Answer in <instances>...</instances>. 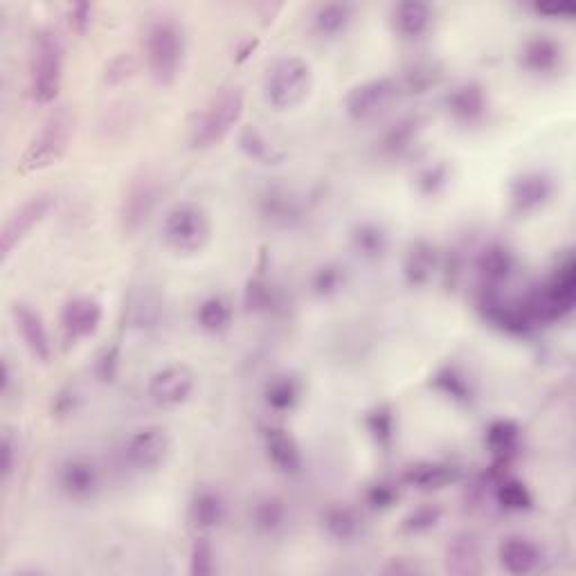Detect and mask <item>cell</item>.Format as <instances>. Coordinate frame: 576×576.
Returning a JSON list of instances; mask_svg holds the SVG:
<instances>
[{
  "instance_id": "6da1fadb",
  "label": "cell",
  "mask_w": 576,
  "mask_h": 576,
  "mask_svg": "<svg viewBox=\"0 0 576 576\" xmlns=\"http://www.w3.org/2000/svg\"><path fill=\"white\" fill-rule=\"evenodd\" d=\"M63 66H66V45L61 34L50 25L34 32L27 59V81L36 106H50L57 102L63 84Z\"/></svg>"
},
{
  "instance_id": "7a4b0ae2",
  "label": "cell",
  "mask_w": 576,
  "mask_h": 576,
  "mask_svg": "<svg viewBox=\"0 0 576 576\" xmlns=\"http://www.w3.org/2000/svg\"><path fill=\"white\" fill-rule=\"evenodd\" d=\"M144 59L158 86L174 84L185 59V30L174 16H156L144 32Z\"/></svg>"
},
{
  "instance_id": "3957f363",
  "label": "cell",
  "mask_w": 576,
  "mask_h": 576,
  "mask_svg": "<svg viewBox=\"0 0 576 576\" xmlns=\"http://www.w3.org/2000/svg\"><path fill=\"white\" fill-rule=\"evenodd\" d=\"M576 302V266L572 255H567L554 268L543 286L529 293L522 304L534 324H549L563 320L572 313Z\"/></svg>"
},
{
  "instance_id": "277c9868",
  "label": "cell",
  "mask_w": 576,
  "mask_h": 576,
  "mask_svg": "<svg viewBox=\"0 0 576 576\" xmlns=\"http://www.w3.org/2000/svg\"><path fill=\"white\" fill-rule=\"evenodd\" d=\"M243 106H246V95L241 88H228L214 95L210 102L205 104L201 113L189 129V144L192 149L205 151L221 144L228 138L230 131L239 124L243 115Z\"/></svg>"
},
{
  "instance_id": "5b68a950",
  "label": "cell",
  "mask_w": 576,
  "mask_h": 576,
  "mask_svg": "<svg viewBox=\"0 0 576 576\" xmlns=\"http://www.w3.org/2000/svg\"><path fill=\"white\" fill-rule=\"evenodd\" d=\"M75 133V117L66 106L54 108L48 120L41 124L39 133L27 144L25 153L18 160V171L21 174H32V171H43L63 158L68 151V144Z\"/></svg>"
},
{
  "instance_id": "8992f818",
  "label": "cell",
  "mask_w": 576,
  "mask_h": 576,
  "mask_svg": "<svg viewBox=\"0 0 576 576\" xmlns=\"http://www.w3.org/2000/svg\"><path fill=\"white\" fill-rule=\"evenodd\" d=\"M313 88V68L311 63L297 57V54H288L275 61L268 68V75L264 79V95L266 102L275 108V111H288V108L300 106L306 97H309Z\"/></svg>"
},
{
  "instance_id": "52a82bcc",
  "label": "cell",
  "mask_w": 576,
  "mask_h": 576,
  "mask_svg": "<svg viewBox=\"0 0 576 576\" xmlns=\"http://www.w3.org/2000/svg\"><path fill=\"white\" fill-rule=\"evenodd\" d=\"M160 234L169 250L178 252V255H194L210 241V214L196 203H178L162 216Z\"/></svg>"
},
{
  "instance_id": "ba28073f",
  "label": "cell",
  "mask_w": 576,
  "mask_h": 576,
  "mask_svg": "<svg viewBox=\"0 0 576 576\" xmlns=\"http://www.w3.org/2000/svg\"><path fill=\"white\" fill-rule=\"evenodd\" d=\"M399 93V79L390 75L360 81L354 88H349L345 97V111L354 122L376 120L378 115L385 113L394 104Z\"/></svg>"
},
{
  "instance_id": "9c48e42d",
  "label": "cell",
  "mask_w": 576,
  "mask_h": 576,
  "mask_svg": "<svg viewBox=\"0 0 576 576\" xmlns=\"http://www.w3.org/2000/svg\"><path fill=\"white\" fill-rule=\"evenodd\" d=\"M52 207L54 196L41 192L30 196L7 214L3 230H0V257H3V261L12 257V252L30 237V232L52 212Z\"/></svg>"
},
{
  "instance_id": "30bf717a",
  "label": "cell",
  "mask_w": 576,
  "mask_h": 576,
  "mask_svg": "<svg viewBox=\"0 0 576 576\" xmlns=\"http://www.w3.org/2000/svg\"><path fill=\"white\" fill-rule=\"evenodd\" d=\"M171 450L169 432L160 426H142L124 441V462L140 473L156 471L167 462Z\"/></svg>"
},
{
  "instance_id": "8fae6325",
  "label": "cell",
  "mask_w": 576,
  "mask_h": 576,
  "mask_svg": "<svg viewBox=\"0 0 576 576\" xmlns=\"http://www.w3.org/2000/svg\"><path fill=\"white\" fill-rule=\"evenodd\" d=\"M196 390V374L183 363H171L149 378L147 394L158 408H180Z\"/></svg>"
},
{
  "instance_id": "7c38bea8",
  "label": "cell",
  "mask_w": 576,
  "mask_h": 576,
  "mask_svg": "<svg viewBox=\"0 0 576 576\" xmlns=\"http://www.w3.org/2000/svg\"><path fill=\"white\" fill-rule=\"evenodd\" d=\"M102 320H104L102 302L90 295L70 297L61 309V329L63 336L70 342L93 338Z\"/></svg>"
},
{
  "instance_id": "4fadbf2b",
  "label": "cell",
  "mask_w": 576,
  "mask_h": 576,
  "mask_svg": "<svg viewBox=\"0 0 576 576\" xmlns=\"http://www.w3.org/2000/svg\"><path fill=\"white\" fill-rule=\"evenodd\" d=\"M57 480L63 495L75 502L93 500L99 491V484H102L97 464L84 455L63 459Z\"/></svg>"
},
{
  "instance_id": "5bb4252c",
  "label": "cell",
  "mask_w": 576,
  "mask_h": 576,
  "mask_svg": "<svg viewBox=\"0 0 576 576\" xmlns=\"http://www.w3.org/2000/svg\"><path fill=\"white\" fill-rule=\"evenodd\" d=\"M554 194V180L545 171H525L511 180L509 198L513 212L531 214L549 203Z\"/></svg>"
},
{
  "instance_id": "9a60e30c",
  "label": "cell",
  "mask_w": 576,
  "mask_h": 576,
  "mask_svg": "<svg viewBox=\"0 0 576 576\" xmlns=\"http://www.w3.org/2000/svg\"><path fill=\"white\" fill-rule=\"evenodd\" d=\"M158 203V183L149 176H144L129 187V192L122 198L120 221L126 232H138L149 216L156 210Z\"/></svg>"
},
{
  "instance_id": "2e32d148",
  "label": "cell",
  "mask_w": 576,
  "mask_h": 576,
  "mask_svg": "<svg viewBox=\"0 0 576 576\" xmlns=\"http://www.w3.org/2000/svg\"><path fill=\"white\" fill-rule=\"evenodd\" d=\"M489 108V97L486 90L477 81H464V84L455 86L446 97V111L457 124L473 126L480 124Z\"/></svg>"
},
{
  "instance_id": "e0dca14e",
  "label": "cell",
  "mask_w": 576,
  "mask_h": 576,
  "mask_svg": "<svg viewBox=\"0 0 576 576\" xmlns=\"http://www.w3.org/2000/svg\"><path fill=\"white\" fill-rule=\"evenodd\" d=\"M563 59V45L549 34H534L520 50L522 68L534 72V75H552V72L561 70Z\"/></svg>"
},
{
  "instance_id": "ac0fdd59",
  "label": "cell",
  "mask_w": 576,
  "mask_h": 576,
  "mask_svg": "<svg viewBox=\"0 0 576 576\" xmlns=\"http://www.w3.org/2000/svg\"><path fill=\"white\" fill-rule=\"evenodd\" d=\"M498 558L504 572L513 576H527L543 563V552L527 536H507L498 547Z\"/></svg>"
},
{
  "instance_id": "d6986e66",
  "label": "cell",
  "mask_w": 576,
  "mask_h": 576,
  "mask_svg": "<svg viewBox=\"0 0 576 576\" xmlns=\"http://www.w3.org/2000/svg\"><path fill=\"white\" fill-rule=\"evenodd\" d=\"M12 315L16 331L21 333V340L25 342L27 351H30L36 360H41V363H48L52 358V342L41 315L27 304H14Z\"/></svg>"
},
{
  "instance_id": "ffe728a7",
  "label": "cell",
  "mask_w": 576,
  "mask_h": 576,
  "mask_svg": "<svg viewBox=\"0 0 576 576\" xmlns=\"http://www.w3.org/2000/svg\"><path fill=\"white\" fill-rule=\"evenodd\" d=\"M477 273H480L484 288H500L504 282H509V277L516 270V255L509 246H504L500 241L486 243L477 255Z\"/></svg>"
},
{
  "instance_id": "44dd1931",
  "label": "cell",
  "mask_w": 576,
  "mask_h": 576,
  "mask_svg": "<svg viewBox=\"0 0 576 576\" xmlns=\"http://www.w3.org/2000/svg\"><path fill=\"white\" fill-rule=\"evenodd\" d=\"M441 266V257L435 243L426 239L412 241L403 257V277L410 286H426Z\"/></svg>"
},
{
  "instance_id": "7402d4cb",
  "label": "cell",
  "mask_w": 576,
  "mask_h": 576,
  "mask_svg": "<svg viewBox=\"0 0 576 576\" xmlns=\"http://www.w3.org/2000/svg\"><path fill=\"white\" fill-rule=\"evenodd\" d=\"M264 448L266 457L273 462L277 471L286 475L300 473L302 468V450L295 437L282 426H270L264 432Z\"/></svg>"
},
{
  "instance_id": "603a6c76",
  "label": "cell",
  "mask_w": 576,
  "mask_h": 576,
  "mask_svg": "<svg viewBox=\"0 0 576 576\" xmlns=\"http://www.w3.org/2000/svg\"><path fill=\"white\" fill-rule=\"evenodd\" d=\"M225 511H228V507H225V500L219 491L198 489L189 500L187 516L196 534H210L216 527H221Z\"/></svg>"
},
{
  "instance_id": "cb8c5ba5",
  "label": "cell",
  "mask_w": 576,
  "mask_h": 576,
  "mask_svg": "<svg viewBox=\"0 0 576 576\" xmlns=\"http://www.w3.org/2000/svg\"><path fill=\"white\" fill-rule=\"evenodd\" d=\"M392 23L403 39H421L432 25V7L423 0H403L392 7Z\"/></svg>"
},
{
  "instance_id": "d4e9b609",
  "label": "cell",
  "mask_w": 576,
  "mask_h": 576,
  "mask_svg": "<svg viewBox=\"0 0 576 576\" xmlns=\"http://www.w3.org/2000/svg\"><path fill=\"white\" fill-rule=\"evenodd\" d=\"M457 468L444 462H419L405 468L403 482L419 491H437L444 489L450 482H455Z\"/></svg>"
},
{
  "instance_id": "484cf974",
  "label": "cell",
  "mask_w": 576,
  "mask_h": 576,
  "mask_svg": "<svg viewBox=\"0 0 576 576\" xmlns=\"http://www.w3.org/2000/svg\"><path fill=\"white\" fill-rule=\"evenodd\" d=\"M322 527L331 538L340 540V543H349L363 531V518L349 504H331L322 513Z\"/></svg>"
},
{
  "instance_id": "4316f807",
  "label": "cell",
  "mask_w": 576,
  "mask_h": 576,
  "mask_svg": "<svg viewBox=\"0 0 576 576\" xmlns=\"http://www.w3.org/2000/svg\"><path fill=\"white\" fill-rule=\"evenodd\" d=\"M351 246H354L358 257L378 261L385 257L387 248H390V234H387L381 223L363 221L351 232Z\"/></svg>"
},
{
  "instance_id": "83f0119b",
  "label": "cell",
  "mask_w": 576,
  "mask_h": 576,
  "mask_svg": "<svg viewBox=\"0 0 576 576\" xmlns=\"http://www.w3.org/2000/svg\"><path fill=\"white\" fill-rule=\"evenodd\" d=\"M446 570L450 574H480L482 572V558H480V547H477V540L468 534L457 536L453 543L448 545L446 554Z\"/></svg>"
},
{
  "instance_id": "f1b7e54d",
  "label": "cell",
  "mask_w": 576,
  "mask_h": 576,
  "mask_svg": "<svg viewBox=\"0 0 576 576\" xmlns=\"http://www.w3.org/2000/svg\"><path fill=\"white\" fill-rule=\"evenodd\" d=\"M250 522L259 534L275 536L286 527V504L275 495H261L252 502Z\"/></svg>"
},
{
  "instance_id": "f546056e",
  "label": "cell",
  "mask_w": 576,
  "mask_h": 576,
  "mask_svg": "<svg viewBox=\"0 0 576 576\" xmlns=\"http://www.w3.org/2000/svg\"><path fill=\"white\" fill-rule=\"evenodd\" d=\"M351 18H354V5L349 3H324L318 5L313 12V30L320 36H336L345 32Z\"/></svg>"
},
{
  "instance_id": "4dcf8cb0",
  "label": "cell",
  "mask_w": 576,
  "mask_h": 576,
  "mask_svg": "<svg viewBox=\"0 0 576 576\" xmlns=\"http://www.w3.org/2000/svg\"><path fill=\"white\" fill-rule=\"evenodd\" d=\"M196 324L207 333H223L232 324V304L223 295H210L198 304Z\"/></svg>"
},
{
  "instance_id": "1f68e13d",
  "label": "cell",
  "mask_w": 576,
  "mask_h": 576,
  "mask_svg": "<svg viewBox=\"0 0 576 576\" xmlns=\"http://www.w3.org/2000/svg\"><path fill=\"white\" fill-rule=\"evenodd\" d=\"M302 396V385L291 374H279L270 378L264 392V399L270 410L275 412H291Z\"/></svg>"
},
{
  "instance_id": "d6a6232c",
  "label": "cell",
  "mask_w": 576,
  "mask_h": 576,
  "mask_svg": "<svg viewBox=\"0 0 576 576\" xmlns=\"http://www.w3.org/2000/svg\"><path fill=\"white\" fill-rule=\"evenodd\" d=\"M419 131H421L419 117H401V120H396L390 129L383 133L381 151L385 156H401V153L408 151L412 144L417 142Z\"/></svg>"
},
{
  "instance_id": "836d02e7",
  "label": "cell",
  "mask_w": 576,
  "mask_h": 576,
  "mask_svg": "<svg viewBox=\"0 0 576 576\" xmlns=\"http://www.w3.org/2000/svg\"><path fill=\"white\" fill-rule=\"evenodd\" d=\"M486 446L504 464L509 457L516 455L520 446V428L513 421H493L486 430Z\"/></svg>"
},
{
  "instance_id": "e575fe53",
  "label": "cell",
  "mask_w": 576,
  "mask_h": 576,
  "mask_svg": "<svg viewBox=\"0 0 576 576\" xmlns=\"http://www.w3.org/2000/svg\"><path fill=\"white\" fill-rule=\"evenodd\" d=\"M239 147L248 158L264 162V165H277V162L284 160V151H279L273 142H268L266 135L255 126H246L241 131Z\"/></svg>"
},
{
  "instance_id": "d590c367",
  "label": "cell",
  "mask_w": 576,
  "mask_h": 576,
  "mask_svg": "<svg viewBox=\"0 0 576 576\" xmlns=\"http://www.w3.org/2000/svg\"><path fill=\"white\" fill-rule=\"evenodd\" d=\"M495 498H498V502L507 511H527L531 509V504H534V498H531L527 484L507 475H504L498 486H495Z\"/></svg>"
},
{
  "instance_id": "8d00e7d4",
  "label": "cell",
  "mask_w": 576,
  "mask_h": 576,
  "mask_svg": "<svg viewBox=\"0 0 576 576\" xmlns=\"http://www.w3.org/2000/svg\"><path fill=\"white\" fill-rule=\"evenodd\" d=\"M216 572V552L207 534H196L189 552V574L212 576Z\"/></svg>"
},
{
  "instance_id": "74e56055",
  "label": "cell",
  "mask_w": 576,
  "mask_h": 576,
  "mask_svg": "<svg viewBox=\"0 0 576 576\" xmlns=\"http://www.w3.org/2000/svg\"><path fill=\"white\" fill-rule=\"evenodd\" d=\"M437 79H439V72L435 66H432V63H414V66L405 72L403 79H399V86L401 90L403 88L408 90V93H423V90L435 86Z\"/></svg>"
},
{
  "instance_id": "f35d334b",
  "label": "cell",
  "mask_w": 576,
  "mask_h": 576,
  "mask_svg": "<svg viewBox=\"0 0 576 576\" xmlns=\"http://www.w3.org/2000/svg\"><path fill=\"white\" fill-rule=\"evenodd\" d=\"M439 520H441V509L435 507V504H423V507H417L403 518L401 527L405 534H426V531L435 529L439 525Z\"/></svg>"
},
{
  "instance_id": "ab89813d",
  "label": "cell",
  "mask_w": 576,
  "mask_h": 576,
  "mask_svg": "<svg viewBox=\"0 0 576 576\" xmlns=\"http://www.w3.org/2000/svg\"><path fill=\"white\" fill-rule=\"evenodd\" d=\"M417 185L421 189V194H426V196L439 194L441 189L448 185V167L441 165V162L423 167L417 176Z\"/></svg>"
},
{
  "instance_id": "60d3db41",
  "label": "cell",
  "mask_w": 576,
  "mask_h": 576,
  "mask_svg": "<svg viewBox=\"0 0 576 576\" xmlns=\"http://www.w3.org/2000/svg\"><path fill=\"white\" fill-rule=\"evenodd\" d=\"M342 284H345V273H342L340 266L327 264L318 268V273L313 275V291L324 297L338 293Z\"/></svg>"
},
{
  "instance_id": "b9f144b4",
  "label": "cell",
  "mask_w": 576,
  "mask_h": 576,
  "mask_svg": "<svg viewBox=\"0 0 576 576\" xmlns=\"http://www.w3.org/2000/svg\"><path fill=\"white\" fill-rule=\"evenodd\" d=\"M437 385L439 390H444L450 399H457V401H466L471 399V387H468V381L462 376L457 374L455 369H444V372L437 374Z\"/></svg>"
},
{
  "instance_id": "7bdbcfd3",
  "label": "cell",
  "mask_w": 576,
  "mask_h": 576,
  "mask_svg": "<svg viewBox=\"0 0 576 576\" xmlns=\"http://www.w3.org/2000/svg\"><path fill=\"white\" fill-rule=\"evenodd\" d=\"M367 428L376 437V441H381V444H390V439L394 435L392 410L390 408H376L367 417Z\"/></svg>"
},
{
  "instance_id": "ee69618b",
  "label": "cell",
  "mask_w": 576,
  "mask_h": 576,
  "mask_svg": "<svg viewBox=\"0 0 576 576\" xmlns=\"http://www.w3.org/2000/svg\"><path fill=\"white\" fill-rule=\"evenodd\" d=\"M133 59L131 54H120V57H115L111 63H108L106 68V84H122V81L129 79L133 75Z\"/></svg>"
},
{
  "instance_id": "f6af8a7d",
  "label": "cell",
  "mask_w": 576,
  "mask_h": 576,
  "mask_svg": "<svg viewBox=\"0 0 576 576\" xmlns=\"http://www.w3.org/2000/svg\"><path fill=\"white\" fill-rule=\"evenodd\" d=\"M3 480L9 482V477L18 466V439L12 435V430L3 432Z\"/></svg>"
},
{
  "instance_id": "bcb514c9",
  "label": "cell",
  "mask_w": 576,
  "mask_h": 576,
  "mask_svg": "<svg viewBox=\"0 0 576 576\" xmlns=\"http://www.w3.org/2000/svg\"><path fill=\"white\" fill-rule=\"evenodd\" d=\"M396 500H399V493H396L394 484L381 482L367 491V502L372 504L374 509H390Z\"/></svg>"
},
{
  "instance_id": "7dc6e473",
  "label": "cell",
  "mask_w": 576,
  "mask_h": 576,
  "mask_svg": "<svg viewBox=\"0 0 576 576\" xmlns=\"http://www.w3.org/2000/svg\"><path fill=\"white\" fill-rule=\"evenodd\" d=\"M93 21V5L90 3H72L68 7V25L72 30L84 34Z\"/></svg>"
},
{
  "instance_id": "c3c4849f",
  "label": "cell",
  "mask_w": 576,
  "mask_h": 576,
  "mask_svg": "<svg viewBox=\"0 0 576 576\" xmlns=\"http://www.w3.org/2000/svg\"><path fill=\"white\" fill-rule=\"evenodd\" d=\"M538 14H549V16H565L570 18L574 16L576 7L574 5H536Z\"/></svg>"
},
{
  "instance_id": "681fc988",
  "label": "cell",
  "mask_w": 576,
  "mask_h": 576,
  "mask_svg": "<svg viewBox=\"0 0 576 576\" xmlns=\"http://www.w3.org/2000/svg\"><path fill=\"white\" fill-rule=\"evenodd\" d=\"M387 572L390 574H414V572H419V567L414 563H405V558H396L394 565L387 567Z\"/></svg>"
}]
</instances>
